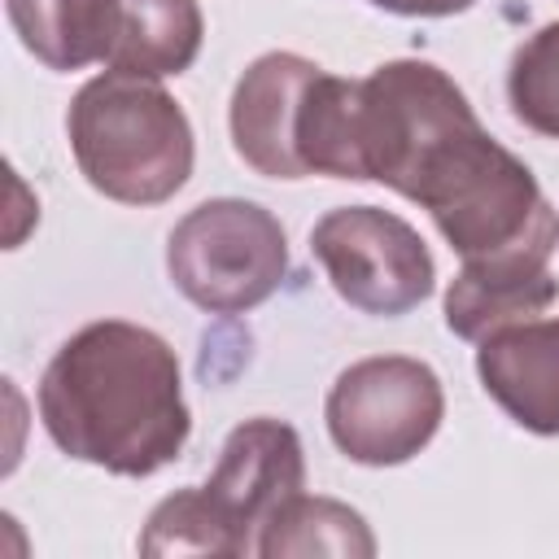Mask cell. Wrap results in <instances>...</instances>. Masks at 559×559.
<instances>
[{
	"label": "cell",
	"mask_w": 559,
	"mask_h": 559,
	"mask_svg": "<svg viewBox=\"0 0 559 559\" xmlns=\"http://www.w3.org/2000/svg\"><path fill=\"white\" fill-rule=\"evenodd\" d=\"M507 100L528 131L559 140V22H546L515 48L507 70Z\"/></svg>",
	"instance_id": "14"
},
{
	"label": "cell",
	"mask_w": 559,
	"mask_h": 559,
	"mask_svg": "<svg viewBox=\"0 0 559 559\" xmlns=\"http://www.w3.org/2000/svg\"><path fill=\"white\" fill-rule=\"evenodd\" d=\"M328 437L362 467H397L415 459L441 428L445 393L428 362L376 354L349 362L328 393Z\"/></svg>",
	"instance_id": "4"
},
{
	"label": "cell",
	"mask_w": 559,
	"mask_h": 559,
	"mask_svg": "<svg viewBox=\"0 0 559 559\" xmlns=\"http://www.w3.org/2000/svg\"><path fill=\"white\" fill-rule=\"evenodd\" d=\"M306 485L301 437L280 419H245L223 441L218 467L201 485L210 511L218 515L231 555H258V533L266 520Z\"/></svg>",
	"instance_id": "6"
},
{
	"label": "cell",
	"mask_w": 559,
	"mask_h": 559,
	"mask_svg": "<svg viewBox=\"0 0 559 559\" xmlns=\"http://www.w3.org/2000/svg\"><path fill=\"white\" fill-rule=\"evenodd\" d=\"M170 284L210 314L262 306L288 275V240L271 210L240 197L201 201L166 240Z\"/></svg>",
	"instance_id": "3"
},
{
	"label": "cell",
	"mask_w": 559,
	"mask_h": 559,
	"mask_svg": "<svg viewBox=\"0 0 559 559\" xmlns=\"http://www.w3.org/2000/svg\"><path fill=\"white\" fill-rule=\"evenodd\" d=\"M140 555H231V542L210 511L201 485L162 498L140 533Z\"/></svg>",
	"instance_id": "15"
},
{
	"label": "cell",
	"mask_w": 559,
	"mask_h": 559,
	"mask_svg": "<svg viewBox=\"0 0 559 559\" xmlns=\"http://www.w3.org/2000/svg\"><path fill=\"white\" fill-rule=\"evenodd\" d=\"M319 74L314 61L297 52H262L231 92V148L245 166L266 179H306L297 157V114L310 79Z\"/></svg>",
	"instance_id": "8"
},
{
	"label": "cell",
	"mask_w": 559,
	"mask_h": 559,
	"mask_svg": "<svg viewBox=\"0 0 559 559\" xmlns=\"http://www.w3.org/2000/svg\"><path fill=\"white\" fill-rule=\"evenodd\" d=\"M297 157L306 175H332L362 183V148H358V83L319 70L301 96L297 114Z\"/></svg>",
	"instance_id": "11"
},
{
	"label": "cell",
	"mask_w": 559,
	"mask_h": 559,
	"mask_svg": "<svg viewBox=\"0 0 559 559\" xmlns=\"http://www.w3.org/2000/svg\"><path fill=\"white\" fill-rule=\"evenodd\" d=\"M22 48L48 70H83L105 61L109 0H4Z\"/></svg>",
	"instance_id": "12"
},
{
	"label": "cell",
	"mask_w": 559,
	"mask_h": 559,
	"mask_svg": "<svg viewBox=\"0 0 559 559\" xmlns=\"http://www.w3.org/2000/svg\"><path fill=\"white\" fill-rule=\"evenodd\" d=\"M66 135L83 179L122 205H162L192 175L188 114L157 79L127 70L87 79L70 100Z\"/></svg>",
	"instance_id": "2"
},
{
	"label": "cell",
	"mask_w": 559,
	"mask_h": 559,
	"mask_svg": "<svg viewBox=\"0 0 559 559\" xmlns=\"http://www.w3.org/2000/svg\"><path fill=\"white\" fill-rule=\"evenodd\" d=\"M480 389L537 437H559V314L498 328L476 349Z\"/></svg>",
	"instance_id": "9"
},
{
	"label": "cell",
	"mask_w": 559,
	"mask_h": 559,
	"mask_svg": "<svg viewBox=\"0 0 559 559\" xmlns=\"http://www.w3.org/2000/svg\"><path fill=\"white\" fill-rule=\"evenodd\" d=\"M555 245H559V218H546L524 240L489 258L463 262V271L445 288V328L480 345L498 328L537 319L559 297V280L550 271Z\"/></svg>",
	"instance_id": "7"
},
{
	"label": "cell",
	"mask_w": 559,
	"mask_h": 559,
	"mask_svg": "<svg viewBox=\"0 0 559 559\" xmlns=\"http://www.w3.org/2000/svg\"><path fill=\"white\" fill-rule=\"evenodd\" d=\"M371 4L397 17H450V13L472 9L476 0H371Z\"/></svg>",
	"instance_id": "16"
},
{
	"label": "cell",
	"mask_w": 559,
	"mask_h": 559,
	"mask_svg": "<svg viewBox=\"0 0 559 559\" xmlns=\"http://www.w3.org/2000/svg\"><path fill=\"white\" fill-rule=\"evenodd\" d=\"M258 555L284 559V555H345V559H371L376 537L367 520L332 498H306L293 493L258 533Z\"/></svg>",
	"instance_id": "13"
},
{
	"label": "cell",
	"mask_w": 559,
	"mask_h": 559,
	"mask_svg": "<svg viewBox=\"0 0 559 559\" xmlns=\"http://www.w3.org/2000/svg\"><path fill=\"white\" fill-rule=\"evenodd\" d=\"M39 419L52 445L114 476H153L188 445L175 349L127 319L79 328L39 380Z\"/></svg>",
	"instance_id": "1"
},
{
	"label": "cell",
	"mask_w": 559,
	"mask_h": 559,
	"mask_svg": "<svg viewBox=\"0 0 559 559\" xmlns=\"http://www.w3.org/2000/svg\"><path fill=\"white\" fill-rule=\"evenodd\" d=\"M205 39L197 0H109L105 66L140 79L183 74Z\"/></svg>",
	"instance_id": "10"
},
{
	"label": "cell",
	"mask_w": 559,
	"mask_h": 559,
	"mask_svg": "<svg viewBox=\"0 0 559 559\" xmlns=\"http://www.w3.org/2000/svg\"><path fill=\"white\" fill-rule=\"evenodd\" d=\"M310 249L328 271L336 297L362 314H406L437 284L424 236L380 205L328 210L310 231Z\"/></svg>",
	"instance_id": "5"
}]
</instances>
